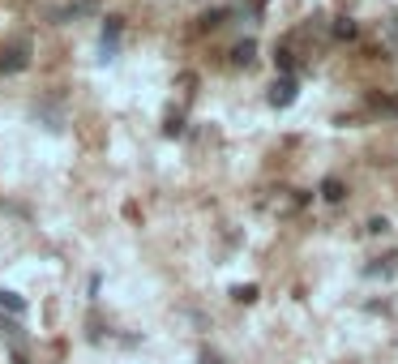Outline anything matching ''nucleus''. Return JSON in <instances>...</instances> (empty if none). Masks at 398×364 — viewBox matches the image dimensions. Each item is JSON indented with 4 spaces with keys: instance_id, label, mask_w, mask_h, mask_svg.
<instances>
[{
    "instance_id": "nucleus-1",
    "label": "nucleus",
    "mask_w": 398,
    "mask_h": 364,
    "mask_svg": "<svg viewBox=\"0 0 398 364\" xmlns=\"http://www.w3.org/2000/svg\"><path fill=\"white\" fill-rule=\"evenodd\" d=\"M26 64H31V43H26V39L0 47V73H21Z\"/></svg>"
},
{
    "instance_id": "nucleus-2",
    "label": "nucleus",
    "mask_w": 398,
    "mask_h": 364,
    "mask_svg": "<svg viewBox=\"0 0 398 364\" xmlns=\"http://www.w3.org/2000/svg\"><path fill=\"white\" fill-rule=\"evenodd\" d=\"M295 94H300V82H295L291 73H287V78H279L275 86H270V107H291Z\"/></svg>"
},
{
    "instance_id": "nucleus-3",
    "label": "nucleus",
    "mask_w": 398,
    "mask_h": 364,
    "mask_svg": "<svg viewBox=\"0 0 398 364\" xmlns=\"http://www.w3.org/2000/svg\"><path fill=\"white\" fill-rule=\"evenodd\" d=\"M116 39H120V17H107L103 21V60L116 56Z\"/></svg>"
},
{
    "instance_id": "nucleus-4",
    "label": "nucleus",
    "mask_w": 398,
    "mask_h": 364,
    "mask_svg": "<svg viewBox=\"0 0 398 364\" xmlns=\"http://www.w3.org/2000/svg\"><path fill=\"white\" fill-rule=\"evenodd\" d=\"M394 270H398V253H390V257H381V261H372L364 275H368V279H386V275H394Z\"/></svg>"
},
{
    "instance_id": "nucleus-5",
    "label": "nucleus",
    "mask_w": 398,
    "mask_h": 364,
    "mask_svg": "<svg viewBox=\"0 0 398 364\" xmlns=\"http://www.w3.org/2000/svg\"><path fill=\"white\" fill-rule=\"evenodd\" d=\"M253 56H257V43H253V39L236 43V52H232V60H236V64H253Z\"/></svg>"
},
{
    "instance_id": "nucleus-6",
    "label": "nucleus",
    "mask_w": 398,
    "mask_h": 364,
    "mask_svg": "<svg viewBox=\"0 0 398 364\" xmlns=\"http://www.w3.org/2000/svg\"><path fill=\"white\" fill-rule=\"evenodd\" d=\"M321 198H326V202H343L347 198V184L343 180H326V184H321Z\"/></svg>"
},
{
    "instance_id": "nucleus-7",
    "label": "nucleus",
    "mask_w": 398,
    "mask_h": 364,
    "mask_svg": "<svg viewBox=\"0 0 398 364\" xmlns=\"http://www.w3.org/2000/svg\"><path fill=\"white\" fill-rule=\"evenodd\" d=\"M0 309H9V313H21V309H26V300H21V296H13V291H0Z\"/></svg>"
},
{
    "instance_id": "nucleus-8",
    "label": "nucleus",
    "mask_w": 398,
    "mask_h": 364,
    "mask_svg": "<svg viewBox=\"0 0 398 364\" xmlns=\"http://www.w3.org/2000/svg\"><path fill=\"white\" fill-rule=\"evenodd\" d=\"M334 35H338V39H356L360 31H356V21H352V17H338V26H334Z\"/></svg>"
},
{
    "instance_id": "nucleus-9",
    "label": "nucleus",
    "mask_w": 398,
    "mask_h": 364,
    "mask_svg": "<svg viewBox=\"0 0 398 364\" xmlns=\"http://www.w3.org/2000/svg\"><path fill=\"white\" fill-rule=\"evenodd\" d=\"M232 296H236L240 304H253V300H257V287H253V283H244V287H236V291H232Z\"/></svg>"
},
{
    "instance_id": "nucleus-10",
    "label": "nucleus",
    "mask_w": 398,
    "mask_h": 364,
    "mask_svg": "<svg viewBox=\"0 0 398 364\" xmlns=\"http://www.w3.org/2000/svg\"><path fill=\"white\" fill-rule=\"evenodd\" d=\"M368 232L381 236V232H390V223H386V218H368Z\"/></svg>"
},
{
    "instance_id": "nucleus-11",
    "label": "nucleus",
    "mask_w": 398,
    "mask_h": 364,
    "mask_svg": "<svg viewBox=\"0 0 398 364\" xmlns=\"http://www.w3.org/2000/svg\"><path fill=\"white\" fill-rule=\"evenodd\" d=\"M291 64H295V60H291V52H287V47H279V69H283V73H291Z\"/></svg>"
},
{
    "instance_id": "nucleus-12",
    "label": "nucleus",
    "mask_w": 398,
    "mask_h": 364,
    "mask_svg": "<svg viewBox=\"0 0 398 364\" xmlns=\"http://www.w3.org/2000/svg\"><path fill=\"white\" fill-rule=\"evenodd\" d=\"M223 17H227V13H206V17H202V31H210V26H218V21H223Z\"/></svg>"
}]
</instances>
